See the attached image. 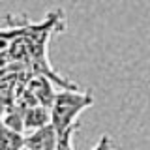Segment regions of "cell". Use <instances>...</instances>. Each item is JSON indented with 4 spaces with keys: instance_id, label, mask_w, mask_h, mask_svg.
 I'll list each match as a JSON object with an SVG mask.
<instances>
[{
    "instance_id": "obj_8",
    "label": "cell",
    "mask_w": 150,
    "mask_h": 150,
    "mask_svg": "<svg viewBox=\"0 0 150 150\" xmlns=\"http://www.w3.org/2000/svg\"><path fill=\"white\" fill-rule=\"evenodd\" d=\"M79 124L75 122L71 128H68L62 135H58V143H56V150H73V144H71V139H73V133L77 131Z\"/></svg>"
},
{
    "instance_id": "obj_9",
    "label": "cell",
    "mask_w": 150,
    "mask_h": 150,
    "mask_svg": "<svg viewBox=\"0 0 150 150\" xmlns=\"http://www.w3.org/2000/svg\"><path fill=\"white\" fill-rule=\"evenodd\" d=\"M115 148V143H112V139L109 135H101L100 141H98V144L94 146L92 150H112Z\"/></svg>"
},
{
    "instance_id": "obj_5",
    "label": "cell",
    "mask_w": 150,
    "mask_h": 150,
    "mask_svg": "<svg viewBox=\"0 0 150 150\" xmlns=\"http://www.w3.org/2000/svg\"><path fill=\"white\" fill-rule=\"evenodd\" d=\"M19 75L21 73H8L0 77V118L13 101V90L19 81Z\"/></svg>"
},
{
    "instance_id": "obj_1",
    "label": "cell",
    "mask_w": 150,
    "mask_h": 150,
    "mask_svg": "<svg viewBox=\"0 0 150 150\" xmlns=\"http://www.w3.org/2000/svg\"><path fill=\"white\" fill-rule=\"evenodd\" d=\"M94 105V94L90 88L79 90H60L54 94L53 105H51V126L54 128L56 135H62L68 128L75 124L79 115Z\"/></svg>"
},
{
    "instance_id": "obj_10",
    "label": "cell",
    "mask_w": 150,
    "mask_h": 150,
    "mask_svg": "<svg viewBox=\"0 0 150 150\" xmlns=\"http://www.w3.org/2000/svg\"><path fill=\"white\" fill-rule=\"evenodd\" d=\"M21 150H28V148H26V146H23V148H21Z\"/></svg>"
},
{
    "instance_id": "obj_6",
    "label": "cell",
    "mask_w": 150,
    "mask_h": 150,
    "mask_svg": "<svg viewBox=\"0 0 150 150\" xmlns=\"http://www.w3.org/2000/svg\"><path fill=\"white\" fill-rule=\"evenodd\" d=\"M25 143V135L6 128L0 122V150H21Z\"/></svg>"
},
{
    "instance_id": "obj_7",
    "label": "cell",
    "mask_w": 150,
    "mask_h": 150,
    "mask_svg": "<svg viewBox=\"0 0 150 150\" xmlns=\"http://www.w3.org/2000/svg\"><path fill=\"white\" fill-rule=\"evenodd\" d=\"M23 71H26L25 66L13 62L6 51L0 53V77H2V75H8V73H23Z\"/></svg>"
},
{
    "instance_id": "obj_3",
    "label": "cell",
    "mask_w": 150,
    "mask_h": 150,
    "mask_svg": "<svg viewBox=\"0 0 150 150\" xmlns=\"http://www.w3.org/2000/svg\"><path fill=\"white\" fill-rule=\"evenodd\" d=\"M56 143H58V135L53 126L47 124L45 128L32 131L30 135H25L23 146H26L28 150H56Z\"/></svg>"
},
{
    "instance_id": "obj_4",
    "label": "cell",
    "mask_w": 150,
    "mask_h": 150,
    "mask_svg": "<svg viewBox=\"0 0 150 150\" xmlns=\"http://www.w3.org/2000/svg\"><path fill=\"white\" fill-rule=\"evenodd\" d=\"M47 124H51V112L49 109L41 105H34L28 107L23 116V131H36L45 128Z\"/></svg>"
},
{
    "instance_id": "obj_2",
    "label": "cell",
    "mask_w": 150,
    "mask_h": 150,
    "mask_svg": "<svg viewBox=\"0 0 150 150\" xmlns=\"http://www.w3.org/2000/svg\"><path fill=\"white\" fill-rule=\"evenodd\" d=\"M26 90L32 94V98H34V101L38 105L45 107V109H51L56 92H54L53 83L49 79L41 77V75H32L26 83Z\"/></svg>"
}]
</instances>
